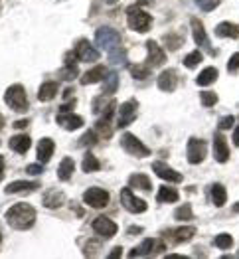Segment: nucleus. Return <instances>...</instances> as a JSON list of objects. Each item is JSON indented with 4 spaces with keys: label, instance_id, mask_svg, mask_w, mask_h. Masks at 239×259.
Masks as SVG:
<instances>
[{
    "label": "nucleus",
    "instance_id": "obj_1",
    "mask_svg": "<svg viewBox=\"0 0 239 259\" xmlns=\"http://www.w3.org/2000/svg\"><path fill=\"white\" fill-rule=\"evenodd\" d=\"M6 224L12 228V230H18V232H24L28 228L34 226L36 222V210L34 206L26 204V202H20V204H14L12 208H8L6 212Z\"/></svg>",
    "mask_w": 239,
    "mask_h": 259
},
{
    "label": "nucleus",
    "instance_id": "obj_2",
    "mask_svg": "<svg viewBox=\"0 0 239 259\" xmlns=\"http://www.w3.org/2000/svg\"><path fill=\"white\" fill-rule=\"evenodd\" d=\"M95 42L101 50H105L109 56L115 52H121V34L113 28H99L95 32Z\"/></svg>",
    "mask_w": 239,
    "mask_h": 259
},
{
    "label": "nucleus",
    "instance_id": "obj_3",
    "mask_svg": "<svg viewBox=\"0 0 239 259\" xmlns=\"http://www.w3.org/2000/svg\"><path fill=\"white\" fill-rule=\"evenodd\" d=\"M127 20H129V28L132 32H138V34H145L151 30L152 16L142 10L140 6H129L127 8Z\"/></svg>",
    "mask_w": 239,
    "mask_h": 259
},
{
    "label": "nucleus",
    "instance_id": "obj_4",
    "mask_svg": "<svg viewBox=\"0 0 239 259\" xmlns=\"http://www.w3.org/2000/svg\"><path fill=\"white\" fill-rule=\"evenodd\" d=\"M4 101H6L8 107L12 111H16V113H26L28 111V97H26V91H24V87L20 83H14V85H10L6 89Z\"/></svg>",
    "mask_w": 239,
    "mask_h": 259
},
{
    "label": "nucleus",
    "instance_id": "obj_5",
    "mask_svg": "<svg viewBox=\"0 0 239 259\" xmlns=\"http://www.w3.org/2000/svg\"><path fill=\"white\" fill-rule=\"evenodd\" d=\"M121 147H123V151H127L129 154H132V156H140V158H145V156L151 154L149 147L142 145V143H140L134 135H130V133H125V135H123V139H121Z\"/></svg>",
    "mask_w": 239,
    "mask_h": 259
},
{
    "label": "nucleus",
    "instance_id": "obj_6",
    "mask_svg": "<svg viewBox=\"0 0 239 259\" xmlns=\"http://www.w3.org/2000/svg\"><path fill=\"white\" fill-rule=\"evenodd\" d=\"M109 200H111V196L103 188H89V190L83 192V202H85L89 208H95V210L105 208L109 204Z\"/></svg>",
    "mask_w": 239,
    "mask_h": 259
},
{
    "label": "nucleus",
    "instance_id": "obj_7",
    "mask_svg": "<svg viewBox=\"0 0 239 259\" xmlns=\"http://www.w3.org/2000/svg\"><path fill=\"white\" fill-rule=\"evenodd\" d=\"M121 204H123L125 210H129L130 214H142V212H147V202L140 200V198H136V196L132 194L130 188H123L121 190Z\"/></svg>",
    "mask_w": 239,
    "mask_h": 259
},
{
    "label": "nucleus",
    "instance_id": "obj_8",
    "mask_svg": "<svg viewBox=\"0 0 239 259\" xmlns=\"http://www.w3.org/2000/svg\"><path fill=\"white\" fill-rule=\"evenodd\" d=\"M206 154H208V145H206V141L192 137V139L188 141V162H190V164H200V162H204Z\"/></svg>",
    "mask_w": 239,
    "mask_h": 259
},
{
    "label": "nucleus",
    "instance_id": "obj_9",
    "mask_svg": "<svg viewBox=\"0 0 239 259\" xmlns=\"http://www.w3.org/2000/svg\"><path fill=\"white\" fill-rule=\"evenodd\" d=\"M136 115H138V103L134 101V99H129L127 103H123L121 107H119V127L123 129V127H129L130 123H134V119H136Z\"/></svg>",
    "mask_w": 239,
    "mask_h": 259
},
{
    "label": "nucleus",
    "instance_id": "obj_10",
    "mask_svg": "<svg viewBox=\"0 0 239 259\" xmlns=\"http://www.w3.org/2000/svg\"><path fill=\"white\" fill-rule=\"evenodd\" d=\"M117 224L113 222V220H109L107 216H99L93 220V232L97 234V236H101V238L105 239H111L115 234H117Z\"/></svg>",
    "mask_w": 239,
    "mask_h": 259
},
{
    "label": "nucleus",
    "instance_id": "obj_11",
    "mask_svg": "<svg viewBox=\"0 0 239 259\" xmlns=\"http://www.w3.org/2000/svg\"><path fill=\"white\" fill-rule=\"evenodd\" d=\"M152 170L156 176H160L162 180H166V182H172V184H180L182 180H184V176L180 172H176L174 168H170L168 164H164V162H160V160H156V162H152Z\"/></svg>",
    "mask_w": 239,
    "mask_h": 259
},
{
    "label": "nucleus",
    "instance_id": "obj_12",
    "mask_svg": "<svg viewBox=\"0 0 239 259\" xmlns=\"http://www.w3.org/2000/svg\"><path fill=\"white\" fill-rule=\"evenodd\" d=\"M58 125H62L65 131H75L79 127H83V117L71 113V111H60L58 117H56Z\"/></svg>",
    "mask_w": 239,
    "mask_h": 259
},
{
    "label": "nucleus",
    "instance_id": "obj_13",
    "mask_svg": "<svg viewBox=\"0 0 239 259\" xmlns=\"http://www.w3.org/2000/svg\"><path fill=\"white\" fill-rule=\"evenodd\" d=\"M75 54L79 56V62H87V64L99 60V50H95L87 40H79L75 44Z\"/></svg>",
    "mask_w": 239,
    "mask_h": 259
},
{
    "label": "nucleus",
    "instance_id": "obj_14",
    "mask_svg": "<svg viewBox=\"0 0 239 259\" xmlns=\"http://www.w3.org/2000/svg\"><path fill=\"white\" fill-rule=\"evenodd\" d=\"M147 50H149V62L147 64L151 65V67H160V65H164L166 62V54H164V50L158 46V42H154V40H149L147 42Z\"/></svg>",
    "mask_w": 239,
    "mask_h": 259
},
{
    "label": "nucleus",
    "instance_id": "obj_15",
    "mask_svg": "<svg viewBox=\"0 0 239 259\" xmlns=\"http://www.w3.org/2000/svg\"><path fill=\"white\" fill-rule=\"evenodd\" d=\"M190 24H192V32H194V42L200 46V48H206L212 56L216 54V50L210 48V40L206 36V30H204V24L198 20V18H190Z\"/></svg>",
    "mask_w": 239,
    "mask_h": 259
},
{
    "label": "nucleus",
    "instance_id": "obj_16",
    "mask_svg": "<svg viewBox=\"0 0 239 259\" xmlns=\"http://www.w3.org/2000/svg\"><path fill=\"white\" fill-rule=\"evenodd\" d=\"M214 158L217 162H227L229 160V145L221 133L214 135Z\"/></svg>",
    "mask_w": 239,
    "mask_h": 259
},
{
    "label": "nucleus",
    "instance_id": "obj_17",
    "mask_svg": "<svg viewBox=\"0 0 239 259\" xmlns=\"http://www.w3.org/2000/svg\"><path fill=\"white\" fill-rule=\"evenodd\" d=\"M166 249V243L162 239H145L140 245H138V253L140 255H160L164 253Z\"/></svg>",
    "mask_w": 239,
    "mask_h": 259
},
{
    "label": "nucleus",
    "instance_id": "obj_18",
    "mask_svg": "<svg viewBox=\"0 0 239 259\" xmlns=\"http://www.w3.org/2000/svg\"><path fill=\"white\" fill-rule=\"evenodd\" d=\"M156 85H158L160 91H174L176 85H178V73H176V69H164L158 75Z\"/></svg>",
    "mask_w": 239,
    "mask_h": 259
},
{
    "label": "nucleus",
    "instance_id": "obj_19",
    "mask_svg": "<svg viewBox=\"0 0 239 259\" xmlns=\"http://www.w3.org/2000/svg\"><path fill=\"white\" fill-rule=\"evenodd\" d=\"M40 188V182H28V180H16L10 186L4 188L6 194H26V192H36Z\"/></svg>",
    "mask_w": 239,
    "mask_h": 259
},
{
    "label": "nucleus",
    "instance_id": "obj_20",
    "mask_svg": "<svg viewBox=\"0 0 239 259\" xmlns=\"http://www.w3.org/2000/svg\"><path fill=\"white\" fill-rule=\"evenodd\" d=\"M107 67L105 65H95L93 69H89L85 71L81 77H79V81H81V85H91V83H99L101 79H105V75H107Z\"/></svg>",
    "mask_w": 239,
    "mask_h": 259
},
{
    "label": "nucleus",
    "instance_id": "obj_21",
    "mask_svg": "<svg viewBox=\"0 0 239 259\" xmlns=\"http://www.w3.org/2000/svg\"><path fill=\"white\" fill-rule=\"evenodd\" d=\"M166 236L172 239L174 243H184V241H190L196 236V228L194 226H184V228L166 232Z\"/></svg>",
    "mask_w": 239,
    "mask_h": 259
},
{
    "label": "nucleus",
    "instance_id": "obj_22",
    "mask_svg": "<svg viewBox=\"0 0 239 259\" xmlns=\"http://www.w3.org/2000/svg\"><path fill=\"white\" fill-rule=\"evenodd\" d=\"M43 206L45 208H50V210H54V208H60V206H64L65 202V194L62 190H58V188H52V190H47L45 194H43Z\"/></svg>",
    "mask_w": 239,
    "mask_h": 259
},
{
    "label": "nucleus",
    "instance_id": "obj_23",
    "mask_svg": "<svg viewBox=\"0 0 239 259\" xmlns=\"http://www.w3.org/2000/svg\"><path fill=\"white\" fill-rule=\"evenodd\" d=\"M216 36L217 38H231V40H237L239 24H233V22H221V24H217Z\"/></svg>",
    "mask_w": 239,
    "mask_h": 259
},
{
    "label": "nucleus",
    "instance_id": "obj_24",
    "mask_svg": "<svg viewBox=\"0 0 239 259\" xmlns=\"http://www.w3.org/2000/svg\"><path fill=\"white\" fill-rule=\"evenodd\" d=\"M54 149H56V145H54V141L52 139H42L40 143H38V160L45 164L50 158H52V154H54Z\"/></svg>",
    "mask_w": 239,
    "mask_h": 259
},
{
    "label": "nucleus",
    "instance_id": "obj_25",
    "mask_svg": "<svg viewBox=\"0 0 239 259\" xmlns=\"http://www.w3.org/2000/svg\"><path fill=\"white\" fill-rule=\"evenodd\" d=\"M8 145H10L12 151H16L18 154H24V152H28V149L32 147V139L28 135H16V137L10 139Z\"/></svg>",
    "mask_w": 239,
    "mask_h": 259
},
{
    "label": "nucleus",
    "instance_id": "obj_26",
    "mask_svg": "<svg viewBox=\"0 0 239 259\" xmlns=\"http://www.w3.org/2000/svg\"><path fill=\"white\" fill-rule=\"evenodd\" d=\"M73 170H75L73 158H71V156H65V158H62V162H60V166H58V178H60L62 182H67V180L71 178Z\"/></svg>",
    "mask_w": 239,
    "mask_h": 259
},
{
    "label": "nucleus",
    "instance_id": "obj_27",
    "mask_svg": "<svg viewBox=\"0 0 239 259\" xmlns=\"http://www.w3.org/2000/svg\"><path fill=\"white\" fill-rule=\"evenodd\" d=\"M58 91H60V85H58L56 81H45V83L40 87V91H38V99L43 101V103H47V101H52V99L58 95Z\"/></svg>",
    "mask_w": 239,
    "mask_h": 259
},
{
    "label": "nucleus",
    "instance_id": "obj_28",
    "mask_svg": "<svg viewBox=\"0 0 239 259\" xmlns=\"http://www.w3.org/2000/svg\"><path fill=\"white\" fill-rule=\"evenodd\" d=\"M217 75H219V71H217L216 67H206V69H202V73L196 77V83L200 87H208L216 81Z\"/></svg>",
    "mask_w": 239,
    "mask_h": 259
},
{
    "label": "nucleus",
    "instance_id": "obj_29",
    "mask_svg": "<svg viewBox=\"0 0 239 259\" xmlns=\"http://www.w3.org/2000/svg\"><path fill=\"white\" fill-rule=\"evenodd\" d=\"M129 186H130V188H140V190L151 192L152 182H151V178H149L147 174H132V176L129 178Z\"/></svg>",
    "mask_w": 239,
    "mask_h": 259
},
{
    "label": "nucleus",
    "instance_id": "obj_30",
    "mask_svg": "<svg viewBox=\"0 0 239 259\" xmlns=\"http://www.w3.org/2000/svg\"><path fill=\"white\" fill-rule=\"evenodd\" d=\"M156 200L160 204H172V202H178V192L174 190L172 186H160V190L156 194Z\"/></svg>",
    "mask_w": 239,
    "mask_h": 259
},
{
    "label": "nucleus",
    "instance_id": "obj_31",
    "mask_svg": "<svg viewBox=\"0 0 239 259\" xmlns=\"http://www.w3.org/2000/svg\"><path fill=\"white\" fill-rule=\"evenodd\" d=\"M95 131H97V135L101 137V139H109L111 135H113V127H111V117H101L97 123H95Z\"/></svg>",
    "mask_w": 239,
    "mask_h": 259
},
{
    "label": "nucleus",
    "instance_id": "obj_32",
    "mask_svg": "<svg viewBox=\"0 0 239 259\" xmlns=\"http://www.w3.org/2000/svg\"><path fill=\"white\" fill-rule=\"evenodd\" d=\"M212 202L216 204L217 208H221L227 202V192H225V188L221 184H214L212 186Z\"/></svg>",
    "mask_w": 239,
    "mask_h": 259
},
{
    "label": "nucleus",
    "instance_id": "obj_33",
    "mask_svg": "<svg viewBox=\"0 0 239 259\" xmlns=\"http://www.w3.org/2000/svg\"><path fill=\"white\" fill-rule=\"evenodd\" d=\"M117 87H119V75H117V71H109L107 75H105L103 93H105V95H107V93H115Z\"/></svg>",
    "mask_w": 239,
    "mask_h": 259
},
{
    "label": "nucleus",
    "instance_id": "obj_34",
    "mask_svg": "<svg viewBox=\"0 0 239 259\" xmlns=\"http://www.w3.org/2000/svg\"><path fill=\"white\" fill-rule=\"evenodd\" d=\"M130 69V75L134 77V79H147L149 75H151V71H152V67L149 64L147 65H130L129 67Z\"/></svg>",
    "mask_w": 239,
    "mask_h": 259
},
{
    "label": "nucleus",
    "instance_id": "obj_35",
    "mask_svg": "<svg viewBox=\"0 0 239 259\" xmlns=\"http://www.w3.org/2000/svg\"><path fill=\"white\" fill-rule=\"evenodd\" d=\"M81 168H83V172H97L99 168H101V162L91 154V152H87L85 158H83V164H81Z\"/></svg>",
    "mask_w": 239,
    "mask_h": 259
},
{
    "label": "nucleus",
    "instance_id": "obj_36",
    "mask_svg": "<svg viewBox=\"0 0 239 259\" xmlns=\"http://www.w3.org/2000/svg\"><path fill=\"white\" fill-rule=\"evenodd\" d=\"M174 218L178 220V222H190V220H194V214H192V206L190 204H182L176 212H174Z\"/></svg>",
    "mask_w": 239,
    "mask_h": 259
},
{
    "label": "nucleus",
    "instance_id": "obj_37",
    "mask_svg": "<svg viewBox=\"0 0 239 259\" xmlns=\"http://www.w3.org/2000/svg\"><path fill=\"white\" fill-rule=\"evenodd\" d=\"M204 60V56H202V52L200 50H196V52H190L186 58H184V65L188 67V69H194L200 65V62Z\"/></svg>",
    "mask_w": 239,
    "mask_h": 259
},
{
    "label": "nucleus",
    "instance_id": "obj_38",
    "mask_svg": "<svg viewBox=\"0 0 239 259\" xmlns=\"http://www.w3.org/2000/svg\"><path fill=\"white\" fill-rule=\"evenodd\" d=\"M214 245L217 249H229L233 245V238L229 234H219L216 239H214Z\"/></svg>",
    "mask_w": 239,
    "mask_h": 259
},
{
    "label": "nucleus",
    "instance_id": "obj_39",
    "mask_svg": "<svg viewBox=\"0 0 239 259\" xmlns=\"http://www.w3.org/2000/svg\"><path fill=\"white\" fill-rule=\"evenodd\" d=\"M60 75L64 77L65 81H71V79H75V77L79 75L77 64H65V67L62 69V73H60Z\"/></svg>",
    "mask_w": 239,
    "mask_h": 259
},
{
    "label": "nucleus",
    "instance_id": "obj_40",
    "mask_svg": "<svg viewBox=\"0 0 239 259\" xmlns=\"http://www.w3.org/2000/svg\"><path fill=\"white\" fill-rule=\"evenodd\" d=\"M200 99H202V105L204 107H214L217 103V93H214V91H202L200 93Z\"/></svg>",
    "mask_w": 239,
    "mask_h": 259
},
{
    "label": "nucleus",
    "instance_id": "obj_41",
    "mask_svg": "<svg viewBox=\"0 0 239 259\" xmlns=\"http://www.w3.org/2000/svg\"><path fill=\"white\" fill-rule=\"evenodd\" d=\"M219 2H221V0H196L198 8H202V12H212V10H216L217 6H219Z\"/></svg>",
    "mask_w": 239,
    "mask_h": 259
},
{
    "label": "nucleus",
    "instance_id": "obj_42",
    "mask_svg": "<svg viewBox=\"0 0 239 259\" xmlns=\"http://www.w3.org/2000/svg\"><path fill=\"white\" fill-rule=\"evenodd\" d=\"M97 143V131H87L85 135L81 137V141H79V147H87V145H95Z\"/></svg>",
    "mask_w": 239,
    "mask_h": 259
},
{
    "label": "nucleus",
    "instance_id": "obj_43",
    "mask_svg": "<svg viewBox=\"0 0 239 259\" xmlns=\"http://www.w3.org/2000/svg\"><path fill=\"white\" fill-rule=\"evenodd\" d=\"M164 40H166V46H168V50H178V48H180V44H182V38H180V36H172V34H170V36H166V38H164Z\"/></svg>",
    "mask_w": 239,
    "mask_h": 259
},
{
    "label": "nucleus",
    "instance_id": "obj_44",
    "mask_svg": "<svg viewBox=\"0 0 239 259\" xmlns=\"http://www.w3.org/2000/svg\"><path fill=\"white\" fill-rule=\"evenodd\" d=\"M233 123H235V117L233 115H227V117H223L221 121H219V129H231L233 127Z\"/></svg>",
    "mask_w": 239,
    "mask_h": 259
},
{
    "label": "nucleus",
    "instance_id": "obj_45",
    "mask_svg": "<svg viewBox=\"0 0 239 259\" xmlns=\"http://www.w3.org/2000/svg\"><path fill=\"white\" fill-rule=\"evenodd\" d=\"M237 69H239V52L233 54V56L229 58V62H227V71L233 73V71H237Z\"/></svg>",
    "mask_w": 239,
    "mask_h": 259
},
{
    "label": "nucleus",
    "instance_id": "obj_46",
    "mask_svg": "<svg viewBox=\"0 0 239 259\" xmlns=\"http://www.w3.org/2000/svg\"><path fill=\"white\" fill-rule=\"evenodd\" d=\"M26 172L32 174V176H38V174L43 172V166L42 164H28V166H26Z\"/></svg>",
    "mask_w": 239,
    "mask_h": 259
},
{
    "label": "nucleus",
    "instance_id": "obj_47",
    "mask_svg": "<svg viewBox=\"0 0 239 259\" xmlns=\"http://www.w3.org/2000/svg\"><path fill=\"white\" fill-rule=\"evenodd\" d=\"M123 255V247H115L111 253H109V259H117V257H121Z\"/></svg>",
    "mask_w": 239,
    "mask_h": 259
},
{
    "label": "nucleus",
    "instance_id": "obj_48",
    "mask_svg": "<svg viewBox=\"0 0 239 259\" xmlns=\"http://www.w3.org/2000/svg\"><path fill=\"white\" fill-rule=\"evenodd\" d=\"M14 127H16V129H24V127H28V121H26V119H20V121L14 123Z\"/></svg>",
    "mask_w": 239,
    "mask_h": 259
},
{
    "label": "nucleus",
    "instance_id": "obj_49",
    "mask_svg": "<svg viewBox=\"0 0 239 259\" xmlns=\"http://www.w3.org/2000/svg\"><path fill=\"white\" fill-rule=\"evenodd\" d=\"M140 232H142V228H134V226L129 228V236H136V234H140Z\"/></svg>",
    "mask_w": 239,
    "mask_h": 259
},
{
    "label": "nucleus",
    "instance_id": "obj_50",
    "mask_svg": "<svg viewBox=\"0 0 239 259\" xmlns=\"http://www.w3.org/2000/svg\"><path fill=\"white\" fill-rule=\"evenodd\" d=\"M4 180V158L0 156V182Z\"/></svg>",
    "mask_w": 239,
    "mask_h": 259
},
{
    "label": "nucleus",
    "instance_id": "obj_51",
    "mask_svg": "<svg viewBox=\"0 0 239 259\" xmlns=\"http://www.w3.org/2000/svg\"><path fill=\"white\" fill-rule=\"evenodd\" d=\"M233 145H235V147H239V127L233 131Z\"/></svg>",
    "mask_w": 239,
    "mask_h": 259
},
{
    "label": "nucleus",
    "instance_id": "obj_52",
    "mask_svg": "<svg viewBox=\"0 0 239 259\" xmlns=\"http://www.w3.org/2000/svg\"><path fill=\"white\" fill-rule=\"evenodd\" d=\"M2 127H4V117L0 115V129H2Z\"/></svg>",
    "mask_w": 239,
    "mask_h": 259
},
{
    "label": "nucleus",
    "instance_id": "obj_53",
    "mask_svg": "<svg viewBox=\"0 0 239 259\" xmlns=\"http://www.w3.org/2000/svg\"><path fill=\"white\" fill-rule=\"evenodd\" d=\"M233 212H239V202L235 204V206H233Z\"/></svg>",
    "mask_w": 239,
    "mask_h": 259
},
{
    "label": "nucleus",
    "instance_id": "obj_54",
    "mask_svg": "<svg viewBox=\"0 0 239 259\" xmlns=\"http://www.w3.org/2000/svg\"><path fill=\"white\" fill-rule=\"evenodd\" d=\"M107 4H115V2H119V0H105Z\"/></svg>",
    "mask_w": 239,
    "mask_h": 259
},
{
    "label": "nucleus",
    "instance_id": "obj_55",
    "mask_svg": "<svg viewBox=\"0 0 239 259\" xmlns=\"http://www.w3.org/2000/svg\"><path fill=\"white\" fill-rule=\"evenodd\" d=\"M0 239H2V236H0Z\"/></svg>",
    "mask_w": 239,
    "mask_h": 259
}]
</instances>
